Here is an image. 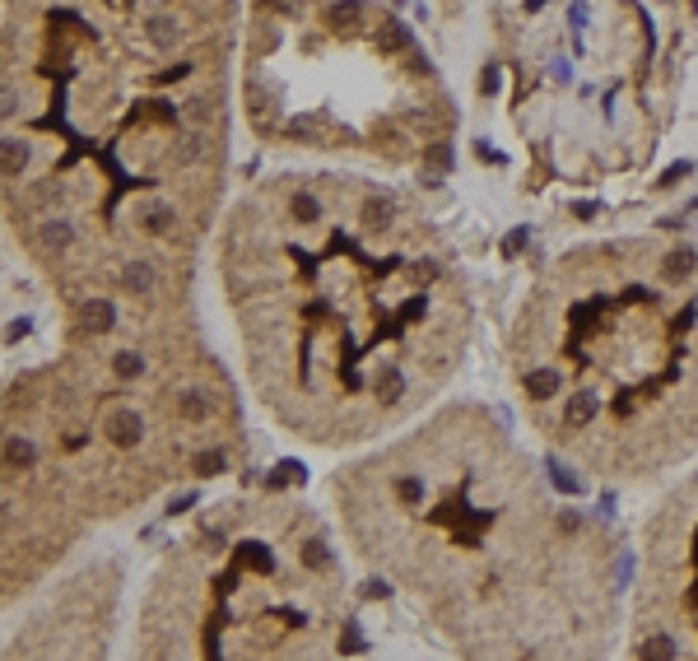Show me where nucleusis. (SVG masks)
<instances>
[{
  "label": "nucleus",
  "mask_w": 698,
  "mask_h": 661,
  "mask_svg": "<svg viewBox=\"0 0 698 661\" xmlns=\"http://www.w3.org/2000/svg\"><path fill=\"white\" fill-rule=\"evenodd\" d=\"M229 266L252 373L312 438L401 429L466 368L470 270L415 191L284 177L238 215Z\"/></svg>",
  "instance_id": "nucleus-1"
},
{
  "label": "nucleus",
  "mask_w": 698,
  "mask_h": 661,
  "mask_svg": "<svg viewBox=\"0 0 698 661\" xmlns=\"http://www.w3.org/2000/svg\"><path fill=\"white\" fill-rule=\"evenodd\" d=\"M363 559L461 657H605L624 634L619 531L550 485L503 419L447 401L336 480Z\"/></svg>",
  "instance_id": "nucleus-2"
},
{
  "label": "nucleus",
  "mask_w": 698,
  "mask_h": 661,
  "mask_svg": "<svg viewBox=\"0 0 698 661\" xmlns=\"http://www.w3.org/2000/svg\"><path fill=\"white\" fill-rule=\"evenodd\" d=\"M522 424L568 471L652 485L698 457V238L610 233L531 275L503 340Z\"/></svg>",
  "instance_id": "nucleus-3"
},
{
  "label": "nucleus",
  "mask_w": 698,
  "mask_h": 661,
  "mask_svg": "<svg viewBox=\"0 0 698 661\" xmlns=\"http://www.w3.org/2000/svg\"><path fill=\"white\" fill-rule=\"evenodd\" d=\"M498 122L522 187L647 173L698 47V0H484Z\"/></svg>",
  "instance_id": "nucleus-4"
},
{
  "label": "nucleus",
  "mask_w": 698,
  "mask_h": 661,
  "mask_svg": "<svg viewBox=\"0 0 698 661\" xmlns=\"http://www.w3.org/2000/svg\"><path fill=\"white\" fill-rule=\"evenodd\" d=\"M624 638L633 657L698 661V457L643 522Z\"/></svg>",
  "instance_id": "nucleus-5"
},
{
  "label": "nucleus",
  "mask_w": 698,
  "mask_h": 661,
  "mask_svg": "<svg viewBox=\"0 0 698 661\" xmlns=\"http://www.w3.org/2000/svg\"><path fill=\"white\" fill-rule=\"evenodd\" d=\"M103 438L117 452H135V447L145 443V419H140V410H112V415H103Z\"/></svg>",
  "instance_id": "nucleus-6"
},
{
  "label": "nucleus",
  "mask_w": 698,
  "mask_h": 661,
  "mask_svg": "<svg viewBox=\"0 0 698 661\" xmlns=\"http://www.w3.org/2000/svg\"><path fill=\"white\" fill-rule=\"evenodd\" d=\"M177 219H182V215H177V205L163 201V196H154V201H145L140 210H135V224H140L145 238H173Z\"/></svg>",
  "instance_id": "nucleus-7"
},
{
  "label": "nucleus",
  "mask_w": 698,
  "mask_h": 661,
  "mask_svg": "<svg viewBox=\"0 0 698 661\" xmlns=\"http://www.w3.org/2000/svg\"><path fill=\"white\" fill-rule=\"evenodd\" d=\"M75 322H80L84 336H108L112 326H117V303H108V298H84L80 308H75Z\"/></svg>",
  "instance_id": "nucleus-8"
},
{
  "label": "nucleus",
  "mask_w": 698,
  "mask_h": 661,
  "mask_svg": "<svg viewBox=\"0 0 698 661\" xmlns=\"http://www.w3.org/2000/svg\"><path fill=\"white\" fill-rule=\"evenodd\" d=\"M33 243H38L42 257H66L70 247H75V224L70 219H47L33 229Z\"/></svg>",
  "instance_id": "nucleus-9"
},
{
  "label": "nucleus",
  "mask_w": 698,
  "mask_h": 661,
  "mask_svg": "<svg viewBox=\"0 0 698 661\" xmlns=\"http://www.w3.org/2000/svg\"><path fill=\"white\" fill-rule=\"evenodd\" d=\"M121 289L131 298H149L159 289V275H154L149 261H126V266H121Z\"/></svg>",
  "instance_id": "nucleus-10"
},
{
  "label": "nucleus",
  "mask_w": 698,
  "mask_h": 661,
  "mask_svg": "<svg viewBox=\"0 0 698 661\" xmlns=\"http://www.w3.org/2000/svg\"><path fill=\"white\" fill-rule=\"evenodd\" d=\"M28 173V140H0V177Z\"/></svg>",
  "instance_id": "nucleus-11"
},
{
  "label": "nucleus",
  "mask_w": 698,
  "mask_h": 661,
  "mask_svg": "<svg viewBox=\"0 0 698 661\" xmlns=\"http://www.w3.org/2000/svg\"><path fill=\"white\" fill-rule=\"evenodd\" d=\"M5 471H28L33 461H38V447L28 443V438H5Z\"/></svg>",
  "instance_id": "nucleus-12"
},
{
  "label": "nucleus",
  "mask_w": 698,
  "mask_h": 661,
  "mask_svg": "<svg viewBox=\"0 0 698 661\" xmlns=\"http://www.w3.org/2000/svg\"><path fill=\"white\" fill-rule=\"evenodd\" d=\"M112 378L140 382V378H145V354H140V350H117V354H112Z\"/></svg>",
  "instance_id": "nucleus-13"
},
{
  "label": "nucleus",
  "mask_w": 698,
  "mask_h": 661,
  "mask_svg": "<svg viewBox=\"0 0 698 661\" xmlns=\"http://www.w3.org/2000/svg\"><path fill=\"white\" fill-rule=\"evenodd\" d=\"M14 108H19V94L0 84V122H10V117H14Z\"/></svg>",
  "instance_id": "nucleus-14"
}]
</instances>
